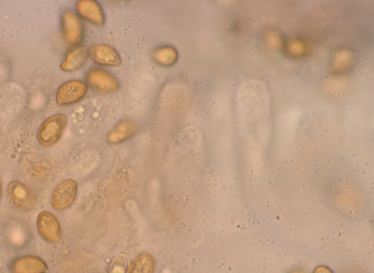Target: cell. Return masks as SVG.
<instances>
[{"instance_id": "obj_5", "label": "cell", "mask_w": 374, "mask_h": 273, "mask_svg": "<svg viewBox=\"0 0 374 273\" xmlns=\"http://www.w3.org/2000/svg\"><path fill=\"white\" fill-rule=\"evenodd\" d=\"M37 227L39 234L46 241L56 243L61 241V226L53 213L44 211L39 214Z\"/></svg>"}, {"instance_id": "obj_14", "label": "cell", "mask_w": 374, "mask_h": 273, "mask_svg": "<svg viewBox=\"0 0 374 273\" xmlns=\"http://www.w3.org/2000/svg\"><path fill=\"white\" fill-rule=\"evenodd\" d=\"M155 260L149 253H143L132 262L129 273H154Z\"/></svg>"}, {"instance_id": "obj_1", "label": "cell", "mask_w": 374, "mask_h": 273, "mask_svg": "<svg viewBox=\"0 0 374 273\" xmlns=\"http://www.w3.org/2000/svg\"><path fill=\"white\" fill-rule=\"evenodd\" d=\"M68 123L65 114L51 115L39 128L37 139L42 146L51 147L61 140Z\"/></svg>"}, {"instance_id": "obj_17", "label": "cell", "mask_w": 374, "mask_h": 273, "mask_svg": "<svg viewBox=\"0 0 374 273\" xmlns=\"http://www.w3.org/2000/svg\"><path fill=\"white\" fill-rule=\"evenodd\" d=\"M289 273H304V272H301V271H293V272H291Z\"/></svg>"}, {"instance_id": "obj_8", "label": "cell", "mask_w": 374, "mask_h": 273, "mask_svg": "<svg viewBox=\"0 0 374 273\" xmlns=\"http://www.w3.org/2000/svg\"><path fill=\"white\" fill-rule=\"evenodd\" d=\"M91 60L96 65L108 67H120L121 57L111 46L107 44L94 45L88 51Z\"/></svg>"}, {"instance_id": "obj_13", "label": "cell", "mask_w": 374, "mask_h": 273, "mask_svg": "<svg viewBox=\"0 0 374 273\" xmlns=\"http://www.w3.org/2000/svg\"><path fill=\"white\" fill-rule=\"evenodd\" d=\"M152 58L157 65L168 68L173 66L178 61L179 53L173 47L164 46L154 50Z\"/></svg>"}, {"instance_id": "obj_7", "label": "cell", "mask_w": 374, "mask_h": 273, "mask_svg": "<svg viewBox=\"0 0 374 273\" xmlns=\"http://www.w3.org/2000/svg\"><path fill=\"white\" fill-rule=\"evenodd\" d=\"M88 86L82 81L72 80L63 84L56 95V103L69 106L80 102L86 96Z\"/></svg>"}, {"instance_id": "obj_11", "label": "cell", "mask_w": 374, "mask_h": 273, "mask_svg": "<svg viewBox=\"0 0 374 273\" xmlns=\"http://www.w3.org/2000/svg\"><path fill=\"white\" fill-rule=\"evenodd\" d=\"M139 129L137 124L132 120H123L117 123L109 132L107 141L110 144L117 145L123 144L130 139Z\"/></svg>"}, {"instance_id": "obj_4", "label": "cell", "mask_w": 374, "mask_h": 273, "mask_svg": "<svg viewBox=\"0 0 374 273\" xmlns=\"http://www.w3.org/2000/svg\"><path fill=\"white\" fill-rule=\"evenodd\" d=\"M61 22L66 42L70 46L80 44L85 36V28L81 19L72 11H66L62 15Z\"/></svg>"}, {"instance_id": "obj_10", "label": "cell", "mask_w": 374, "mask_h": 273, "mask_svg": "<svg viewBox=\"0 0 374 273\" xmlns=\"http://www.w3.org/2000/svg\"><path fill=\"white\" fill-rule=\"evenodd\" d=\"M10 269L11 273H47L49 268L42 258L26 255L13 260Z\"/></svg>"}, {"instance_id": "obj_9", "label": "cell", "mask_w": 374, "mask_h": 273, "mask_svg": "<svg viewBox=\"0 0 374 273\" xmlns=\"http://www.w3.org/2000/svg\"><path fill=\"white\" fill-rule=\"evenodd\" d=\"M77 13L85 20L101 27L105 24L106 17L103 8L93 0H81L75 6Z\"/></svg>"}, {"instance_id": "obj_3", "label": "cell", "mask_w": 374, "mask_h": 273, "mask_svg": "<svg viewBox=\"0 0 374 273\" xmlns=\"http://www.w3.org/2000/svg\"><path fill=\"white\" fill-rule=\"evenodd\" d=\"M8 195L11 203L18 210L30 211L36 206L35 194L20 182L13 181L8 184Z\"/></svg>"}, {"instance_id": "obj_16", "label": "cell", "mask_w": 374, "mask_h": 273, "mask_svg": "<svg viewBox=\"0 0 374 273\" xmlns=\"http://www.w3.org/2000/svg\"><path fill=\"white\" fill-rule=\"evenodd\" d=\"M2 195H3V185H2L1 180H0V201H1Z\"/></svg>"}, {"instance_id": "obj_6", "label": "cell", "mask_w": 374, "mask_h": 273, "mask_svg": "<svg viewBox=\"0 0 374 273\" xmlns=\"http://www.w3.org/2000/svg\"><path fill=\"white\" fill-rule=\"evenodd\" d=\"M77 191V183L73 179L58 184L51 195V205L58 211L69 208L74 203Z\"/></svg>"}, {"instance_id": "obj_12", "label": "cell", "mask_w": 374, "mask_h": 273, "mask_svg": "<svg viewBox=\"0 0 374 273\" xmlns=\"http://www.w3.org/2000/svg\"><path fill=\"white\" fill-rule=\"evenodd\" d=\"M88 51L84 46H75L66 55V60L61 64V68L66 72H73L80 69L87 62Z\"/></svg>"}, {"instance_id": "obj_15", "label": "cell", "mask_w": 374, "mask_h": 273, "mask_svg": "<svg viewBox=\"0 0 374 273\" xmlns=\"http://www.w3.org/2000/svg\"><path fill=\"white\" fill-rule=\"evenodd\" d=\"M313 273H332V272L325 266H319L314 269Z\"/></svg>"}, {"instance_id": "obj_2", "label": "cell", "mask_w": 374, "mask_h": 273, "mask_svg": "<svg viewBox=\"0 0 374 273\" xmlns=\"http://www.w3.org/2000/svg\"><path fill=\"white\" fill-rule=\"evenodd\" d=\"M87 84L95 91L111 94L119 90L120 82L108 71L101 68H92L86 74Z\"/></svg>"}]
</instances>
